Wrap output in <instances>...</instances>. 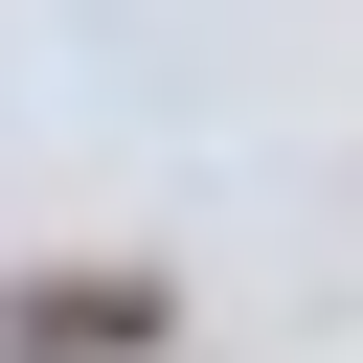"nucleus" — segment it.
I'll use <instances>...</instances> for the list:
<instances>
[{
    "label": "nucleus",
    "instance_id": "nucleus-1",
    "mask_svg": "<svg viewBox=\"0 0 363 363\" xmlns=\"http://www.w3.org/2000/svg\"><path fill=\"white\" fill-rule=\"evenodd\" d=\"M159 318H182L159 272H23L0 295V363H159Z\"/></svg>",
    "mask_w": 363,
    "mask_h": 363
}]
</instances>
